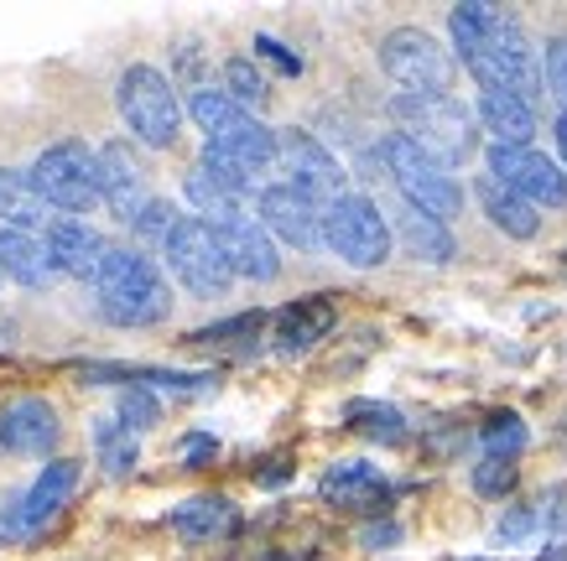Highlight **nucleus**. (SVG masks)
Returning a JSON list of instances; mask_svg holds the SVG:
<instances>
[{"instance_id":"31","label":"nucleus","mask_w":567,"mask_h":561,"mask_svg":"<svg viewBox=\"0 0 567 561\" xmlns=\"http://www.w3.org/2000/svg\"><path fill=\"white\" fill-rule=\"evenodd\" d=\"M511 489H516V463H505V458L474 463V494H484V499H505Z\"/></svg>"},{"instance_id":"35","label":"nucleus","mask_w":567,"mask_h":561,"mask_svg":"<svg viewBox=\"0 0 567 561\" xmlns=\"http://www.w3.org/2000/svg\"><path fill=\"white\" fill-rule=\"evenodd\" d=\"M260 328H266V318H260V312H240V318H229V323L198 328V333H193V343H229V339H240V333H260Z\"/></svg>"},{"instance_id":"14","label":"nucleus","mask_w":567,"mask_h":561,"mask_svg":"<svg viewBox=\"0 0 567 561\" xmlns=\"http://www.w3.org/2000/svg\"><path fill=\"white\" fill-rule=\"evenodd\" d=\"M224 245V260H229V271L245 276V281H276L281 276V256H276V239L271 229L256 219V208H235V214H224V219L208 224Z\"/></svg>"},{"instance_id":"36","label":"nucleus","mask_w":567,"mask_h":561,"mask_svg":"<svg viewBox=\"0 0 567 561\" xmlns=\"http://www.w3.org/2000/svg\"><path fill=\"white\" fill-rule=\"evenodd\" d=\"M256 58H260V63H276L287 79H297V73H302V58H297L287 42H276V37H266V32L256 37Z\"/></svg>"},{"instance_id":"13","label":"nucleus","mask_w":567,"mask_h":561,"mask_svg":"<svg viewBox=\"0 0 567 561\" xmlns=\"http://www.w3.org/2000/svg\"><path fill=\"white\" fill-rule=\"evenodd\" d=\"M484 172L520 193L532 208H567V172L563 162L542 156L536 146H489L484 152Z\"/></svg>"},{"instance_id":"20","label":"nucleus","mask_w":567,"mask_h":561,"mask_svg":"<svg viewBox=\"0 0 567 561\" xmlns=\"http://www.w3.org/2000/svg\"><path fill=\"white\" fill-rule=\"evenodd\" d=\"M58 411L37 395H21L0 411V447L6 453H27V458H48L52 443H58Z\"/></svg>"},{"instance_id":"28","label":"nucleus","mask_w":567,"mask_h":561,"mask_svg":"<svg viewBox=\"0 0 567 561\" xmlns=\"http://www.w3.org/2000/svg\"><path fill=\"white\" fill-rule=\"evenodd\" d=\"M344 422L354 426V432H364V437H375V443H406V437H412L406 416L395 406H385V401H349Z\"/></svg>"},{"instance_id":"3","label":"nucleus","mask_w":567,"mask_h":561,"mask_svg":"<svg viewBox=\"0 0 567 561\" xmlns=\"http://www.w3.org/2000/svg\"><path fill=\"white\" fill-rule=\"evenodd\" d=\"M188 115L204 131V146L229 156L235 167H245L256 183H266V172L276 167V131L260 115H250L245 104H235L224 89L204 84L188 94ZM271 187V183H266Z\"/></svg>"},{"instance_id":"9","label":"nucleus","mask_w":567,"mask_h":561,"mask_svg":"<svg viewBox=\"0 0 567 561\" xmlns=\"http://www.w3.org/2000/svg\"><path fill=\"white\" fill-rule=\"evenodd\" d=\"M391 219L380 214L375 198L364 193H344L323 208V250L354 266V271H375L391 260Z\"/></svg>"},{"instance_id":"6","label":"nucleus","mask_w":567,"mask_h":561,"mask_svg":"<svg viewBox=\"0 0 567 561\" xmlns=\"http://www.w3.org/2000/svg\"><path fill=\"white\" fill-rule=\"evenodd\" d=\"M380 162L391 172L401 204L422 208V214H432V219H443V224H453L464 214V183L437 156H427L416 141L401 136V131H391V136L380 141Z\"/></svg>"},{"instance_id":"21","label":"nucleus","mask_w":567,"mask_h":561,"mask_svg":"<svg viewBox=\"0 0 567 561\" xmlns=\"http://www.w3.org/2000/svg\"><path fill=\"white\" fill-rule=\"evenodd\" d=\"M474 120H480V131L489 136V146H532L536 141V104L520 100V94L480 89Z\"/></svg>"},{"instance_id":"8","label":"nucleus","mask_w":567,"mask_h":561,"mask_svg":"<svg viewBox=\"0 0 567 561\" xmlns=\"http://www.w3.org/2000/svg\"><path fill=\"white\" fill-rule=\"evenodd\" d=\"M162 260H167V271H173L177 287L188 291V297H198V302L229 297V287H235V271H229V260H224L219 235H214L198 214H183V219L173 224V235L162 245Z\"/></svg>"},{"instance_id":"37","label":"nucleus","mask_w":567,"mask_h":561,"mask_svg":"<svg viewBox=\"0 0 567 561\" xmlns=\"http://www.w3.org/2000/svg\"><path fill=\"white\" fill-rule=\"evenodd\" d=\"M177 453H183V463H188V468H208V463L219 458V443H214L208 432H193V437H183V447H177Z\"/></svg>"},{"instance_id":"29","label":"nucleus","mask_w":567,"mask_h":561,"mask_svg":"<svg viewBox=\"0 0 567 561\" xmlns=\"http://www.w3.org/2000/svg\"><path fill=\"white\" fill-rule=\"evenodd\" d=\"M219 89L235 104H245L250 115H256V110H266V100H271V84H266V73H260L250 58H229V63H224Z\"/></svg>"},{"instance_id":"19","label":"nucleus","mask_w":567,"mask_h":561,"mask_svg":"<svg viewBox=\"0 0 567 561\" xmlns=\"http://www.w3.org/2000/svg\"><path fill=\"white\" fill-rule=\"evenodd\" d=\"M63 219H69V214H58V208L48 204V193L37 187L32 172L0 167V224H11V229H27V235L48 239Z\"/></svg>"},{"instance_id":"7","label":"nucleus","mask_w":567,"mask_h":561,"mask_svg":"<svg viewBox=\"0 0 567 561\" xmlns=\"http://www.w3.org/2000/svg\"><path fill=\"white\" fill-rule=\"evenodd\" d=\"M380 73L395 84V94H447L453 89V73H458V58L453 48H443L432 32L422 27H395V32L380 37Z\"/></svg>"},{"instance_id":"32","label":"nucleus","mask_w":567,"mask_h":561,"mask_svg":"<svg viewBox=\"0 0 567 561\" xmlns=\"http://www.w3.org/2000/svg\"><path fill=\"white\" fill-rule=\"evenodd\" d=\"M121 422L131 426V432H146V426L162 422V406H156V395L146 391V385H131V391H121Z\"/></svg>"},{"instance_id":"5","label":"nucleus","mask_w":567,"mask_h":561,"mask_svg":"<svg viewBox=\"0 0 567 561\" xmlns=\"http://www.w3.org/2000/svg\"><path fill=\"white\" fill-rule=\"evenodd\" d=\"M115 110L131 125V136L152 152H173L183 136V100H177L173 79L152 63H131L115 79Z\"/></svg>"},{"instance_id":"23","label":"nucleus","mask_w":567,"mask_h":561,"mask_svg":"<svg viewBox=\"0 0 567 561\" xmlns=\"http://www.w3.org/2000/svg\"><path fill=\"white\" fill-rule=\"evenodd\" d=\"M0 271L21 281V287L32 291H48L58 281V266L48 256V239L42 235H27V229H11V224H0Z\"/></svg>"},{"instance_id":"38","label":"nucleus","mask_w":567,"mask_h":561,"mask_svg":"<svg viewBox=\"0 0 567 561\" xmlns=\"http://www.w3.org/2000/svg\"><path fill=\"white\" fill-rule=\"evenodd\" d=\"M364 546H370V551H385V546H395L401 541V530L391 526V520H380V526H364V536H360Z\"/></svg>"},{"instance_id":"33","label":"nucleus","mask_w":567,"mask_h":561,"mask_svg":"<svg viewBox=\"0 0 567 561\" xmlns=\"http://www.w3.org/2000/svg\"><path fill=\"white\" fill-rule=\"evenodd\" d=\"M536 526H542V510L536 505H511V510L499 515V526H495V541L499 546H520V541H532Z\"/></svg>"},{"instance_id":"30","label":"nucleus","mask_w":567,"mask_h":561,"mask_svg":"<svg viewBox=\"0 0 567 561\" xmlns=\"http://www.w3.org/2000/svg\"><path fill=\"white\" fill-rule=\"evenodd\" d=\"M480 447H484V458L516 463L520 447H526V422H520L516 411H495V416L480 426Z\"/></svg>"},{"instance_id":"39","label":"nucleus","mask_w":567,"mask_h":561,"mask_svg":"<svg viewBox=\"0 0 567 561\" xmlns=\"http://www.w3.org/2000/svg\"><path fill=\"white\" fill-rule=\"evenodd\" d=\"M551 136H557V156H563V172H567V110H557V120H551Z\"/></svg>"},{"instance_id":"1","label":"nucleus","mask_w":567,"mask_h":561,"mask_svg":"<svg viewBox=\"0 0 567 561\" xmlns=\"http://www.w3.org/2000/svg\"><path fill=\"white\" fill-rule=\"evenodd\" d=\"M447 37H453V58L474 73L480 89H499V94H520V100H542V58H536L532 37L505 6H453L447 11Z\"/></svg>"},{"instance_id":"2","label":"nucleus","mask_w":567,"mask_h":561,"mask_svg":"<svg viewBox=\"0 0 567 561\" xmlns=\"http://www.w3.org/2000/svg\"><path fill=\"white\" fill-rule=\"evenodd\" d=\"M94 291H100V312L115 328H156L173 318V287L141 245H110Z\"/></svg>"},{"instance_id":"40","label":"nucleus","mask_w":567,"mask_h":561,"mask_svg":"<svg viewBox=\"0 0 567 561\" xmlns=\"http://www.w3.org/2000/svg\"><path fill=\"white\" fill-rule=\"evenodd\" d=\"M536 561H567V536H557V541L547 546V551H542V557Z\"/></svg>"},{"instance_id":"16","label":"nucleus","mask_w":567,"mask_h":561,"mask_svg":"<svg viewBox=\"0 0 567 561\" xmlns=\"http://www.w3.org/2000/svg\"><path fill=\"white\" fill-rule=\"evenodd\" d=\"M100 193H104V208L121 224H131V229H136V219L156 204L152 187H146V172H141V162L131 156L125 141L100 146Z\"/></svg>"},{"instance_id":"4","label":"nucleus","mask_w":567,"mask_h":561,"mask_svg":"<svg viewBox=\"0 0 567 561\" xmlns=\"http://www.w3.org/2000/svg\"><path fill=\"white\" fill-rule=\"evenodd\" d=\"M391 120L406 141H416L427 156H437L447 172L464 167L480 146V120L453 94H391Z\"/></svg>"},{"instance_id":"25","label":"nucleus","mask_w":567,"mask_h":561,"mask_svg":"<svg viewBox=\"0 0 567 561\" xmlns=\"http://www.w3.org/2000/svg\"><path fill=\"white\" fill-rule=\"evenodd\" d=\"M333 328V302L328 297H308V302H292L276 312V349L281 354H302Z\"/></svg>"},{"instance_id":"27","label":"nucleus","mask_w":567,"mask_h":561,"mask_svg":"<svg viewBox=\"0 0 567 561\" xmlns=\"http://www.w3.org/2000/svg\"><path fill=\"white\" fill-rule=\"evenodd\" d=\"M94 453H100L104 474H110V478H125L131 468H136V458H141L136 432H131L121 416H100V422H94Z\"/></svg>"},{"instance_id":"34","label":"nucleus","mask_w":567,"mask_h":561,"mask_svg":"<svg viewBox=\"0 0 567 561\" xmlns=\"http://www.w3.org/2000/svg\"><path fill=\"white\" fill-rule=\"evenodd\" d=\"M542 79H547V94L567 110V37H551L547 52H542Z\"/></svg>"},{"instance_id":"11","label":"nucleus","mask_w":567,"mask_h":561,"mask_svg":"<svg viewBox=\"0 0 567 561\" xmlns=\"http://www.w3.org/2000/svg\"><path fill=\"white\" fill-rule=\"evenodd\" d=\"M37 187L48 193V204L58 214H89L94 204H104L100 193V152H89L84 141H52L48 152L32 162Z\"/></svg>"},{"instance_id":"24","label":"nucleus","mask_w":567,"mask_h":561,"mask_svg":"<svg viewBox=\"0 0 567 561\" xmlns=\"http://www.w3.org/2000/svg\"><path fill=\"white\" fill-rule=\"evenodd\" d=\"M474 198H480L484 219L495 224L499 235H511V239H536L542 235V208H532L520 193H511L505 183H495L489 172L474 177Z\"/></svg>"},{"instance_id":"22","label":"nucleus","mask_w":567,"mask_h":561,"mask_svg":"<svg viewBox=\"0 0 567 561\" xmlns=\"http://www.w3.org/2000/svg\"><path fill=\"white\" fill-rule=\"evenodd\" d=\"M391 235L401 239V250L422 266H447V260L458 256V239H453V224L432 219L422 208L412 204H395V219H391Z\"/></svg>"},{"instance_id":"10","label":"nucleus","mask_w":567,"mask_h":561,"mask_svg":"<svg viewBox=\"0 0 567 561\" xmlns=\"http://www.w3.org/2000/svg\"><path fill=\"white\" fill-rule=\"evenodd\" d=\"M73 489H79V463H69V458L48 463V468H42L27 489L11 494V499L0 505V546L37 541V536H42V530L63 515V505L73 499Z\"/></svg>"},{"instance_id":"15","label":"nucleus","mask_w":567,"mask_h":561,"mask_svg":"<svg viewBox=\"0 0 567 561\" xmlns=\"http://www.w3.org/2000/svg\"><path fill=\"white\" fill-rule=\"evenodd\" d=\"M256 219L271 229V239L292 245L302 256L323 250V208L312 204L308 193H297L292 183H271L256 198Z\"/></svg>"},{"instance_id":"12","label":"nucleus","mask_w":567,"mask_h":561,"mask_svg":"<svg viewBox=\"0 0 567 561\" xmlns=\"http://www.w3.org/2000/svg\"><path fill=\"white\" fill-rule=\"evenodd\" d=\"M276 167L287 172V183H292L297 193H308L318 208H328L333 198H344V193H349L344 162L328 152L312 131H297V125L276 131Z\"/></svg>"},{"instance_id":"17","label":"nucleus","mask_w":567,"mask_h":561,"mask_svg":"<svg viewBox=\"0 0 567 561\" xmlns=\"http://www.w3.org/2000/svg\"><path fill=\"white\" fill-rule=\"evenodd\" d=\"M318 494H323V505H333V510H370L375 515L391 505V478L364 458H339L323 478H318Z\"/></svg>"},{"instance_id":"18","label":"nucleus","mask_w":567,"mask_h":561,"mask_svg":"<svg viewBox=\"0 0 567 561\" xmlns=\"http://www.w3.org/2000/svg\"><path fill=\"white\" fill-rule=\"evenodd\" d=\"M48 256H52V266H58V276H73V281L100 287L104 260H110V239L84 219H63L48 235Z\"/></svg>"},{"instance_id":"26","label":"nucleus","mask_w":567,"mask_h":561,"mask_svg":"<svg viewBox=\"0 0 567 561\" xmlns=\"http://www.w3.org/2000/svg\"><path fill=\"white\" fill-rule=\"evenodd\" d=\"M173 530L183 541H219L235 530V505L224 494H198V499L173 510Z\"/></svg>"}]
</instances>
